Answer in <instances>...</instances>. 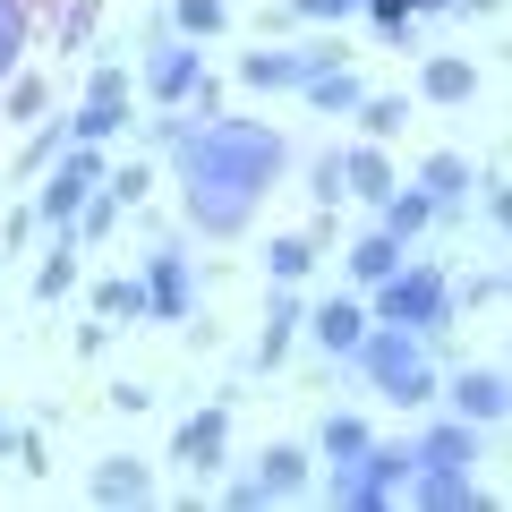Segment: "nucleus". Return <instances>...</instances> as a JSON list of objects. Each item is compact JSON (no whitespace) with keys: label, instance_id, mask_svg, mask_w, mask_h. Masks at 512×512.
<instances>
[{"label":"nucleus","instance_id":"obj_1","mask_svg":"<svg viewBox=\"0 0 512 512\" xmlns=\"http://www.w3.org/2000/svg\"><path fill=\"white\" fill-rule=\"evenodd\" d=\"M291 171V146L282 128L265 120H197L180 137V205H188V231L205 239H239L248 214L274 197V180Z\"/></svg>","mask_w":512,"mask_h":512},{"label":"nucleus","instance_id":"obj_2","mask_svg":"<svg viewBox=\"0 0 512 512\" xmlns=\"http://www.w3.org/2000/svg\"><path fill=\"white\" fill-rule=\"evenodd\" d=\"M350 367H359L367 393H384L393 410L436 402V359H427V333H410V325H367L359 350H350Z\"/></svg>","mask_w":512,"mask_h":512},{"label":"nucleus","instance_id":"obj_3","mask_svg":"<svg viewBox=\"0 0 512 512\" xmlns=\"http://www.w3.org/2000/svg\"><path fill=\"white\" fill-rule=\"evenodd\" d=\"M376 291V325H410V333H436V325H453V274L444 265H427V256H402L384 282H367Z\"/></svg>","mask_w":512,"mask_h":512},{"label":"nucleus","instance_id":"obj_4","mask_svg":"<svg viewBox=\"0 0 512 512\" xmlns=\"http://www.w3.org/2000/svg\"><path fill=\"white\" fill-rule=\"evenodd\" d=\"M325 470H333V504L384 512L393 495H402V478H410V444H376V436H367L350 461H325Z\"/></svg>","mask_w":512,"mask_h":512},{"label":"nucleus","instance_id":"obj_5","mask_svg":"<svg viewBox=\"0 0 512 512\" xmlns=\"http://www.w3.org/2000/svg\"><path fill=\"white\" fill-rule=\"evenodd\" d=\"M103 171H111V163H103V146H77V137H69V146H60V163L43 171L52 188H35V222L69 231V222H77V205H86L94 188H103Z\"/></svg>","mask_w":512,"mask_h":512},{"label":"nucleus","instance_id":"obj_6","mask_svg":"<svg viewBox=\"0 0 512 512\" xmlns=\"http://www.w3.org/2000/svg\"><path fill=\"white\" fill-rule=\"evenodd\" d=\"M171 461H180L188 478H214L222 461H231V402H205V410H188V419L171 427Z\"/></svg>","mask_w":512,"mask_h":512},{"label":"nucleus","instance_id":"obj_7","mask_svg":"<svg viewBox=\"0 0 512 512\" xmlns=\"http://www.w3.org/2000/svg\"><path fill=\"white\" fill-rule=\"evenodd\" d=\"M436 393L453 402V419H470V427H495V419L512 410L504 367H453V376H436Z\"/></svg>","mask_w":512,"mask_h":512},{"label":"nucleus","instance_id":"obj_8","mask_svg":"<svg viewBox=\"0 0 512 512\" xmlns=\"http://www.w3.org/2000/svg\"><path fill=\"white\" fill-rule=\"evenodd\" d=\"M197 86H205V52H197L188 35H180V43H163V52L146 60V94H154L163 111H171V103H188Z\"/></svg>","mask_w":512,"mask_h":512},{"label":"nucleus","instance_id":"obj_9","mask_svg":"<svg viewBox=\"0 0 512 512\" xmlns=\"http://www.w3.org/2000/svg\"><path fill=\"white\" fill-rule=\"evenodd\" d=\"M146 308H154V325H171V316H188L197 308V282H188V256H171V248H154L146 256Z\"/></svg>","mask_w":512,"mask_h":512},{"label":"nucleus","instance_id":"obj_10","mask_svg":"<svg viewBox=\"0 0 512 512\" xmlns=\"http://www.w3.org/2000/svg\"><path fill=\"white\" fill-rule=\"evenodd\" d=\"M299 325H308V299H299V282H274V299H265V333H256V367H282V359H291Z\"/></svg>","mask_w":512,"mask_h":512},{"label":"nucleus","instance_id":"obj_11","mask_svg":"<svg viewBox=\"0 0 512 512\" xmlns=\"http://www.w3.org/2000/svg\"><path fill=\"white\" fill-rule=\"evenodd\" d=\"M308 470H316L308 444H265L248 478H256V495H265V504H291V495H308Z\"/></svg>","mask_w":512,"mask_h":512},{"label":"nucleus","instance_id":"obj_12","mask_svg":"<svg viewBox=\"0 0 512 512\" xmlns=\"http://www.w3.org/2000/svg\"><path fill=\"white\" fill-rule=\"evenodd\" d=\"M402 495H410L419 512H478V504H487L470 470H410V478H402Z\"/></svg>","mask_w":512,"mask_h":512},{"label":"nucleus","instance_id":"obj_13","mask_svg":"<svg viewBox=\"0 0 512 512\" xmlns=\"http://www.w3.org/2000/svg\"><path fill=\"white\" fill-rule=\"evenodd\" d=\"M367 325H376V316H367L359 299H325V308H308V325H299V333H316V350H333V359H350Z\"/></svg>","mask_w":512,"mask_h":512},{"label":"nucleus","instance_id":"obj_14","mask_svg":"<svg viewBox=\"0 0 512 512\" xmlns=\"http://www.w3.org/2000/svg\"><path fill=\"white\" fill-rule=\"evenodd\" d=\"M470 188H478V171L461 163V154H427V163H419V197L436 205V222L461 214V205H470Z\"/></svg>","mask_w":512,"mask_h":512},{"label":"nucleus","instance_id":"obj_15","mask_svg":"<svg viewBox=\"0 0 512 512\" xmlns=\"http://www.w3.org/2000/svg\"><path fill=\"white\" fill-rule=\"evenodd\" d=\"M470 461H478L470 419H444V427H427V436L410 444V470H470Z\"/></svg>","mask_w":512,"mask_h":512},{"label":"nucleus","instance_id":"obj_16","mask_svg":"<svg viewBox=\"0 0 512 512\" xmlns=\"http://www.w3.org/2000/svg\"><path fill=\"white\" fill-rule=\"evenodd\" d=\"M94 504H154V470L137 453H111L94 470Z\"/></svg>","mask_w":512,"mask_h":512},{"label":"nucleus","instance_id":"obj_17","mask_svg":"<svg viewBox=\"0 0 512 512\" xmlns=\"http://www.w3.org/2000/svg\"><path fill=\"white\" fill-rule=\"evenodd\" d=\"M299 94H308V103L325 111V120H350L367 86H359V77H350V60H333V69H308V77H299Z\"/></svg>","mask_w":512,"mask_h":512},{"label":"nucleus","instance_id":"obj_18","mask_svg":"<svg viewBox=\"0 0 512 512\" xmlns=\"http://www.w3.org/2000/svg\"><path fill=\"white\" fill-rule=\"evenodd\" d=\"M419 94H427V103H470V94H478V69H470L461 52H427Z\"/></svg>","mask_w":512,"mask_h":512},{"label":"nucleus","instance_id":"obj_19","mask_svg":"<svg viewBox=\"0 0 512 512\" xmlns=\"http://www.w3.org/2000/svg\"><path fill=\"white\" fill-rule=\"evenodd\" d=\"M384 188H393V163H384L376 146H350V154H342V197L384 205Z\"/></svg>","mask_w":512,"mask_h":512},{"label":"nucleus","instance_id":"obj_20","mask_svg":"<svg viewBox=\"0 0 512 512\" xmlns=\"http://www.w3.org/2000/svg\"><path fill=\"white\" fill-rule=\"evenodd\" d=\"M94 316H111V325H154V308H146V282H137V274H111V282H94Z\"/></svg>","mask_w":512,"mask_h":512},{"label":"nucleus","instance_id":"obj_21","mask_svg":"<svg viewBox=\"0 0 512 512\" xmlns=\"http://www.w3.org/2000/svg\"><path fill=\"white\" fill-rule=\"evenodd\" d=\"M402 256H410V239H393V231H384V222H376V231H367L359 248H350V282H359V291H367V282H384V274H393V265H402Z\"/></svg>","mask_w":512,"mask_h":512},{"label":"nucleus","instance_id":"obj_22","mask_svg":"<svg viewBox=\"0 0 512 512\" xmlns=\"http://www.w3.org/2000/svg\"><path fill=\"white\" fill-rule=\"evenodd\" d=\"M69 291H77V231H60L35 265V299H69Z\"/></svg>","mask_w":512,"mask_h":512},{"label":"nucleus","instance_id":"obj_23","mask_svg":"<svg viewBox=\"0 0 512 512\" xmlns=\"http://www.w3.org/2000/svg\"><path fill=\"white\" fill-rule=\"evenodd\" d=\"M265 274L274 282H308L316 274V231H282L274 248H265Z\"/></svg>","mask_w":512,"mask_h":512},{"label":"nucleus","instance_id":"obj_24","mask_svg":"<svg viewBox=\"0 0 512 512\" xmlns=\"http://www.w3.org/2000/svg\"><path fill=\"white\" fill-rule=\"evenodd\" d=\"M376 214H384V231H393V239H419L427 222H436V205H427L419 188H384V205H376Z\"/></svg>","mask_w":512,"mask_h":512},{"label":"nucleus","instance_id":"obj_25","mask_svg":"<svg viewBox=\"0 0 512 512\" xmlns=\"http://www.w3.org/2000/svg\"><path fill=\"white\" fill-rule=\"evenodd\" d=\"M410 111H419L410 94H359V111H350V120H359L367 137H402V128H410Z\"/></svg>","mask_w":512,"mask_h":512},{"label":"nucleus","instance_id":"obj_26","mask_svg":"<svg viewBox=\"0 0 512 512\" xmlns=\"http://www.w3.org/2000/svg\"><path fill=\"white\" fill-rule=\"evenodd\" d=\"M171 26H180L188 43H214L222 26H231V9H222V0H171Z\"/></svg>","mask_w":512,"mask_h":512},{"label":"nucleus","instance_id":"obj_27","mask_svg":"<svg viewBox=\"0 0 512 512\" xmlns=\"http://www.w3.org/2000/svg\"><path fill=\"white\" fill-rule=\"evenodd\" d=\"M120 128H128V103H86V111L69 120V137H77V146H111Z\"/></svg>","mask_w":512,"mask_h":512},{"label":"nucleus","instance_id":"obj_28","mask_svg":"<svg viewBox=\"0 0 512 512\" xmlns=\"http://www.w3.org/2000/svg\"><path fill=\"white\" fill-rule=\"evenodd\" d=\"M367 436H376V427H367L359 410H333V419H325V436H316V453H325V461H350Z\"/></svg>","mask_w":512,"mask_h":512},{"label":"nucleus","instance_id":"obj_29","mask_svg":"<svg viewBox=\"0 0 512 512\" xmlns=\"http://www.w3.org/2000/svg\"><path fill=\"white\" fill-rule=\"evenodd\" d=\"M60 146H69V128H35V137H26V154H18V180H43V171H52L60 163Z\"/></svg>","mask_w":512,"mask_h":512},{"label":"nucleus","instance_id":"obj_30","mask_svg":"<svg viewBox=\"0 0 512 512\" xmlns=\"http://www.w3.org/2000/svg\"><path fill=\"white\" fill-rule=\"evenodd\" d=\"M18 52H26V0H0V77H18Z\"/></svg>","mask_w":512,"mask_h":512},{"label":"nucleus","instance_id":"obj_31","mask_svg":"<svg viewBox=\"0 0 512 512\" xmlns=\"http://www.w3.org/2000/svg\"><path fill=\"white\" fill-rule=\"evenodd\" d=\"M0 86H9V120H43V103H52L43 77H0Z\"/></svg>","mask_w":512,"mask_h":512},{"label":"nucleus","instance_id":"obj_32","mask_svg":"<svg viewBox=\"0 0 512 512\" xmlns=\"http://www.w3.org/2000/svg\"><path fill=\"white\" fill-rule=\"evenodd\" d=\"M103 188H111V197H120V205H146L154 171H146V163H120V171H103Z\"/></svg>","mask_w":512,"mask_h":512},{"label":"nucleus","instance_id":"obj_33","mask_svg":"<svg viewBox=\"0 0 512 512\" xmlns=\"http://www.w3.org/2000/svg\"><path fill=\"white\" fill-rule=\"evenodd\" d=\"M308 197H316V205H342V154H316V171H308Z\"/></svg>","mask_w":512,"mask_h":512},{"label":"nucleus","instance_id":"obj_34","mask_svg":"<svg viewBox=\"0 0 512 512\" xmlns=\"http://www.w3.org/2000/svg\"><path fill=\"white\" fill-rule=\"evenodd\" d=\"M128 94H137V86H128V69H94L86 77V103H128Z\"/></svg>","mask_w":512,"mask_h":512},{"label":"nucleus","instance_id":"obj_35","mask_svg":"<svg viewBox=\"0 0 512 512\" xmlns=\"http://www.w3.org/2000/svg\"><path fill=\"white\" fill-rule=\"evenodd\" d=\"M94 9H103V0H77V9H69V26H60V43H69V52L94 35Z\"/></svg>","mask_w":512,"mask_h":512},{"label":"nucleus","instance_id":"obj_36","mask_svg":"<svg viewBox=\"0 0 512 512\" xmlns=\"http://www.w3.org/2000/svg\"><path fill=\"white\" fill-rule=\"evenodd\" d=\"M453 299H461V308H487V299H504V274H478V282H461Z\"/></svg>","mask_w":512,"mask_h":512},{"label":"nucleus","instance_id":"obj_37","mask_svg":"<svg viewBox=\"0 0 512 512\" xmlns=\"http://www.w3.org/2000/svg\"><path fill=\"white\" fill-rule=\"evenodd\" d=\"M350 9H359V0H291V18H325V26L350 18Z\"/></svg>","mask_w":512,"mask_h":512},{"label":"nucleus","instance_id":"obj_38","mask_svg":"<svg viewBox=\"0 0 512 512\" xmlns=\"http://www.w3.org/2000/svg\"><path fill=\"white\" fill-rule=\"evenodd\" d=\"M478 188H487V222H504V214H512V188H504V171H487Z\"/></svg>","mask_w":512,"mask_h":512},{"label":"nucleus","instance_id":"obj_39","mask_svg":"<svg viewBox=\"0 0 512 512\" xmlns=\"http://www.w3.org/2000/svg\"><path fill=\"white\" fill-rule=\"evenodd\" d=\"M26 239H35V205H18V214H9V231H0V248H26Z\"/></svg>","mask_w":512,"mask_h":512},{"label":"nucleus","instance_id":"obj_40","mask_svg":"<svg viewBox=\"0 0 512 512\" xmlns=\"http://www.w3.org/2000/svg\"><path fill=\"white\" fill-rule=\"evenodd\" d=\"M222 504H231V512H256L265 495H256V478H231V487H222Z\"/></svg>","mask_w":512,"mask_h":512},{"label":"nucleus","instance_id":"obj_41","mask_svg":"<svg viewBox=\"0 0 512 512\" xmlns=\"http://www.w3.org/2000/svg\"><path fill=\"white\" fill-rule=\"evenodd\" d=\"M410 9H453V0H410Z\"/></svg>","mask_w":512,"mask_h":512},{"label":"nucleus","instance_id":"obj_42","mask_svg":"<svg viewBox=\"0 0 512 512\" xmlns=\"http://www.w3.org/2000/svg\"><path fill=\"white\" fill-rule=\"evenodd\" d=\"M0 436H9V427H0Z\"/></svg>","mask_w":512,"mask_h":512}]
</instances>
